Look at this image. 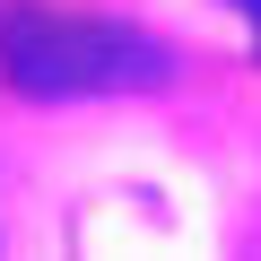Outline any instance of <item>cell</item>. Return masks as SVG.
I'll return each mask as SVG.
<instances>
[{
    "label": "cell",
    "mask_w": 261,
    "mask_h": 261,
    "mask_svg": "<svg viewBox=\"0 0 261 261\" xmlns=\"http://www.w3.org/2000/svg\"><path fill=\"white\" fill-rule=\"evenodd\" d=\"M235 9H252V18H261V0H235Z\"/></svg>",
    "instance_id": "2"
},
{
    "label": "cell",
    "mask_w": 261,
    "mask_h": 261,
    "mask_svg": "<svg viewBox=\"0 0 261 261\" xmlns=\"http://www.w3.org/2000/svg\"><path fill=\"white\" fill-rule=\"evenodd\" d=\"M166 44H148L122 18H70V9H9L0 18V79L18 96H140L166 87Z\"/></svg>",
    "instance_id": "1"
}]
</instances>
